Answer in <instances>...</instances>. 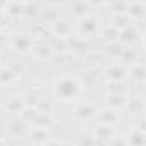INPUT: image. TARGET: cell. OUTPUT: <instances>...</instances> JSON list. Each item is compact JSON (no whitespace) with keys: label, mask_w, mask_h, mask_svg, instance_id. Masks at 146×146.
<instances>
[{"label":"cell","mask_w":146,"mask_h":146,"mask_svg":"<svg viewBox=\"0 0 146 146\" xmlns=\"http://www.w3.org/2000/svg\"><path fill=\"white\" fill-rule=\"evenodd\" d=\"M100 29H102L100 21L92 12L87 14L85 17L78 19V22H76V33H78V36L82 37V39H90V37L99 36L100 34Z\"/></svg>","instance_id":"cell-2"},{"label":"cell","mask_w":146,"mask_h":146,"mask_svg":"<svg viewBox=\"0 0 146 146\" xmlns=\"http://www.w3.org/2000/svg\"><path fill=\"white\" fill-rule=\"evenodd\" d=\"M95 119H97V122H99V124L115 127V126H117V122H119V119H121V114H119V110H115V109L104 107V109H99V110H97Z\"/></svg>","instance_id":"cell-6"},{"label":"cell","mask_w":146,"mask_h":146,"mask_svg":"<svg viewBox=\"0 0 146 146\" xmlns=\"http://www.w3.org/2000/svg\"><path fill=\"white\" fill-rule=\"evenodd\" d=\"M121 60H122V65H136V63H139L138 60H139V51L134 48V46H129V48H122L121 49Z\"/></svg>","instance_id":"cell-13"},{"label":"cell","mask_w":146,"mask_h":146,"mask_svg":"<svg viewBox=\"0 0 146 146\" xmlns=\"http://www.w3.org/2000/svg\"><path fill=\"white\" fill-rule=\"evenodd\" d=\"M33 54L36 56L37 60H41V61H48L54 53H53V48H51V44L49 42H34V46H33Z\"/></svg>","instance_id":"cell-11"},{"label":"cell","mask_w":146,"mask_h":146,"mask_svg":"<svg viewBox=\"0 0 146 146\" xmlns=\"http://www.w3.org/2000/svg\"><path fill=\"white\" fill-rule=\"evenodd\" d=\"M33 46H34V39L29 34H15L10 39V48L15 53H21V54L33 51Z\"/></svg>","instance_id":"cell-5"},{"label":"cell","mask_w":146,"mask_h":146,"mask_svg":"<svg viewBox=\"0 0 146 146\" xmlns=\"http://www.w3.org/2000/svg\"><path fill=\"white\" fill-rule=\"evenodd\" d=\"M119 33H121V31L115 29L112 24L107 26V27H102V29H100V36L104 37L107 42H114V41H117V39H119Z\"/></svg>","instance_id":"cell-22"},{"label":"cell","mask_w":146,"mask_h":146,"mask_svg":"<svg viewBox=\"0 0 146 146\" xmlns=\"http://www.w3.org/2000/svg\"><path fill=\"white\" fill-rule=\"evenodd\" d=\"M82 90H83V85L80 78L72 73H61L54 78L53 94H54V99L60 102H65V104L76 102L78 97L82 95Z\"/></svg>","instance_id":"cell-1"},{"label":"cell","mask_w":146,"mask_h":146,"mask_svg":"<svg viewBox=\"0 0 146 146\" xmlns=\"http://www.w3.org/2000/svg\"><path fill=\"white\" fill-rule=\"evenodd\" d=\"M117 42L122 46V48H129V46H138L141 42V31L138 26H129L126 29H122L119 33V39Z\"/></svg>","instance_id":"cell-3"},{"label":"cell","mask_w":146,"mask_h":146,"mask_svg":"<svg viewBox=\"0 0 146 146\" xmlns=\"http://www.w3.org/2000/svg\"><path fill=\"white\" fill-rule=\"evenodd\" d=\"M94 136H95V139H97V141H104V143L107 145L110 139L115 136V127L99 124V126L94 129Z\"/></svg>","instance_id":"cell-12"},{"label":"cell","mask_w":146,"mask_h":146,"mask_svg":"<svg viewBox=\"0 0 146 146\" xmlns=\"http://www.w3.org/2000/svg\"><path fill=\"white\" fill-rule=\"evenodd\" d=\"M126 139H127V146H146V133L136 127L126 136Z\"/></svg>","instance_id":"cell-16"},{"label":"cell","mask_w":146,"mask_h":146,"mask_svg":"<svg viewBox=\"0 0 146 146\" xmlns=\"http://www.w3.org/2000/svg\"><path fill=\"white\" fill-rule=\"evenodd\" d=\"M3 42H5V34H3V33L0 31V46H2Z\"/></svg>","instance_id":"cell-27"},{"label":"cell","mask_w":146,"mask_h":146,"mask_svg":"<svg viewBox=\"0 0 146 146\" xmlns=\"http://www.w3.org/2000/svg\"><path fill=\"white\" fill-rule=\"evenodd\" d=\"M3 12L9 15V19L17 21L19 17H24V12H26V2H22V0L7 2V5H5Z\"/></svg>","instance_id":"cell-9"},{"label":"cell","mask_w":146,"mask_h":146,"mask_svg":"<svg viewBox=\"0 0 146 146\" xmlns=\"http://www.w3.org/2000/svg\"><path fill=\"white\" fill-rule=\"evenodd\" d=\"M19 73L10 66H0V83L2 85H10L14 82H17Z\"/></svg>","instance_id":"cell-19"},{"label":"cell","mask_w":146,"mask_h":146,"mask_svg":"<svg viewBox=\"0 0 146 146\" xmlns=\"http://www.w3.org/2000/svg\"><path fill=\"white\" fill-rule=\"evenodd\" d=\"M51 31L56 37H63L66 39L68 36H72L73 33V27H72V22L70 21H65V19H58L51 24Z\"/></svg>","instance_id":"cell-10"},{"label":"cell","mask_w":146,"mask_h":146,"mask_svg":"<svg viewBox=\"0 0 146 146\" xmlns=\"http://www.w3.org/2000/svg\"><path fill=\"white\" fill-rule=\"evenodd\" d=\"M97 110H99L97 106L92 102H80L75 107V117L80 121H90V119H95Z\"/></svg>","instance_id":"cell-7"},{"label":"cell","mask_w":146,"mask_h":146,"mask_svg":"<svg viewBox=\"0 0 146 146\" xmlns=\"http://www.w3.org/2000/svg\"><path fill=\"white\" fill-rule=\"evenodd\" d=\"M104 76L107 82H126L129 76V68L122 63H112L104 70Z\"/></svg>","instance_id":"cell-4"},{"label":"cell","mask_w":146,"mask_h":146,"mask_svg":"<svg viewBox=\"0 0 146 146\" xmlns=\"http://www.w3.org/2000/svg\"><path fill=\"white\" fill-rule=\"evenodd\" d=\"M0 146H3V143H2V141H0Z\"/></svg>","instance_id":"cell-29"},{"label":"cell","mask_w":146,"mask_h":146,"mask_svg":"<svg viewBox=\"0 0 146 146\" xmlns=\"http://www.w3.org/2000/svg\"><path fill=\"white\" fill-rule=\"evenodd\" d=\"M139 44H141V48L146 51V31L145 33H141V42H139Z\"/></svg>","instance_id":"cell-26"},{"label":"cell","mask_w":146,"mask_h":146,"mask_svg":"<svg viewBox=\"0 0 146 146\" xmlns=\"http://www.w3.org/2000/svg\"><path fill=\"white\" fill-rule=\"evenodd\" d=\"M129 76L136 82H146V63H136L129 68Z\"/></svg>","instance_id":"cell-21"},{"label":"cell","mask_w":146,"mask_h":146,"mask_svg":"<svg viewBox=\"0 0 146 146\" xmlns=\"http://www.w3.org/2000/svg\"><path fill=\"white\" fill-rule=\"evenodd\" d=\"M115 29H119V31H122V29H126V27H129V26H133L134 24V21L131 19V15L127 14V12H121V14H114L112 15V22H110Z\"/></svg>","instance_id":"cell-15"},{"label":"cell","mask_w":146,"mask_h":146,"mask_svg":"<svg viewBox=\"0 0 146 146\" xmlns=\"http://www.w3.org/2000/svg\"><path fill=\"white\" fill-rule=\"evenodd\" d=\"M104 100H106V107L122 110L126 109L127 104H129V95L127 94H107V97Z\"/></svg>","instance_id":"cell-8"},{"label":"cell","mask_w":146,"mask_h":146,"mask_svg":"<svg viewBox=\"0 0 146 146\" xmlns=\"http://www.w3.org/2000/svg\"><path fill=\"white\" fill-rule=\"evenodd\" d=\"M138 2H141V3H143V5H146V0H138Z\"/></svg>","instance_id":"cell-28"},{"label":"cell","mask_w":146,"mask_h":146,"mask_svg":"<svg viewBox=\"0 0 146 146\" xmlns=\"http://www.w3.org/2000/svg\"><path fill=\"white\" fill-rule=\"evenodd\" d=\"M31 139L34 141V145H48L49 143V134H48V129L44 127H34L33 133H31Z\"/></svg>","instance_id":"cell-20"},{"label":"cell","mask_w":146,"mask_h":146,"mask_svg":"<svg viewBox=\"0 0 146 146\" xmlns=\"http://www.w3.org/2000/svg\"><path fill=\"white\" fill-rule=\"evenodd\" d=\"M95 143H97V139H95L94 133H90V134L83 133L76 138V146H95Z\"/></svg>","instance_id":"cell-23"},{"label":"cell","mask_w":146,"mask_h":146,"mask_svg":"<svg viewBox=\"0 0 146 146\" xmlns=\"http://www.w3.org/2000/svg\"><path fill=\"white\" fill-rule=\"evenodd\" d=\"M72 14L76 19H82L87 14H90V3H88V0H75L72 3Z\"/></svg>","instance_id":"cell-18"},{"label":"cell","mask_w":146,"mask_h":146,"mask_svg":"<svg viewBox=\"0 0 146 146\" xmlns=\"http://www.w3.org/2000/svg\"><path fill=\"white\" fill-rule=\"evenodd\" d=\"M107 146H127V139L124 136H114L107 143Z\"/></svg>","instance_id":"cell-24"},{"label":"cell","mask_w":146,"mask_h":146,"mask_svg":"<svg viewBox=\"0 0 146 146\" xmlns=\"http://www.w3.org/2000/svg\"><path fill=\"white\" fill-rule=\"evenodd\" d=\"M3 109L7 110L9 114H12V115H19L22 110L26 109L24 99H21V97H10V99L3 104Z\"/></svg>","instance_id":"cell-14"},{"label":"cell","mask_w":146,"mask_h":146,"mask_svg":"<svg viewBox=\"0 0 146 146\" xmlns=\"http://www.w3.org/2000/svg\"><path fill=\"white\" fill-rule=\"evenodd\" d=\"M51 7H60L61 3H65V0H48Z\"/></svg>","instance_id":"cell-25"},{"label":"cell","mask_w":146,"mask_h":146,"mask_svg":"<svg viewBox=\"0 0 146 146\" xmlns=\"http://www.w3.org/2000/svg\"><path fill=\"white\" fill-rule=\"evenodd\" d=\"M127 14L131 15V19L134 22L136 21H143L146 17V5H143L141 2H133L127 7Z\"/></svg>","instance_id":"cell-17"}]
</instances>
